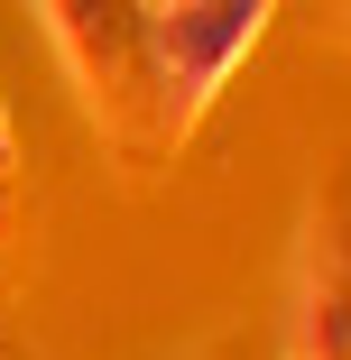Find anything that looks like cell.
<instances>
[{
    "label": "cell",
    "instance_id": "obj_1",
    "mask_svg": "<svg viewBox=\"0 0 351 360\" xmlns=\"http://www.w3.org/2000/svg\"><path fill=\"white\" fill-rule=\"evenodd\" d=\"M259 28H268V0H158V19H139V37L158 56L167 111H194Z\"/></svg>",
    "mask_w": 351,
    "mask_h": 360
},
{
    "label": "cell",
    "instance_id": "obj_2",
    "mask_svg": "<svg viewBox=\"0 0 351 360\" xmlns=\"http://www.w3.org/2000/svg\"><path fill=\"white\" fill-rule=\"evenodd\" d=\"M0 167H10V129H0Z\"/></svg>",
    "mask_w": 351,
    "mask_h": 360
}]
</instances>
